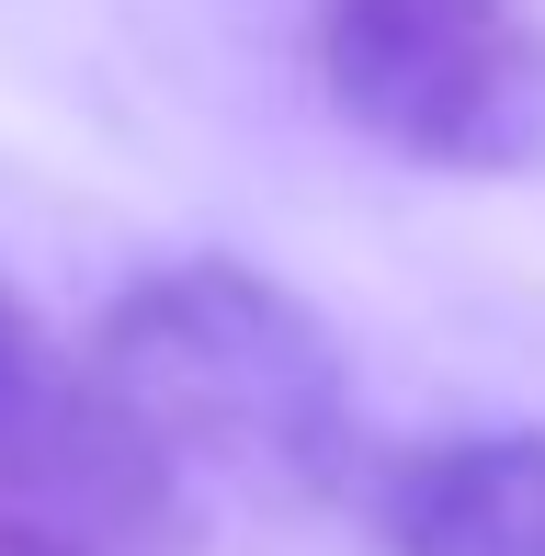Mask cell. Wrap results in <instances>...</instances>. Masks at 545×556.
Masks as SVG:
<instances>
[{
	"instance_id": "1",
	"label": "cell",
	"mask_w": 545,
	"mask_h": 556,
	"mask_svg": "<svg viewBox=\"0 0 545 556\" xmlns=\"http://www.w3.org/2000/svg\"><path fill=\"white\" fill-rule=\"evenodd\" d=\"M91 375L170 466L251 477L284 500H353L376 489L386 443L364 432L341 330L239 250H182L148 262L103 318H91Z\"/></svg>"
},
{
	"instance_id": "2",
	"label": "cell",
	"mask_w": 545,
	"mask_h": 556,
	"mask_svg": "<svg viewBox=\"0 0 545 556\" xmlns=\"http://www.w3.org/2000/svg\"><path fill=\"white\" fill-rule=\"evenodd\" d=\"M307 80L364 148L455 182L545 170V23L534 0H318Z\"/></svg>"
},
{
	"instance_id": "3",
	"label": "cell",
	"mask_w": 545,
	"mask_h": 556,
	"mask_svg": "<svg viewBox=\"0 0 545 556\" xmlns=\"http://www.w3.org/2000/svg\"><path fill=\"white\" fill-rule=\"evenodd\" d=\"M0 500L58 522L68 545H170L182 534V466L114 409L91 352H68L0 273Z\"/></svg>"
},
{
	"instance_id": "4",
	"label": "cell",
	"mask_w": 545,
	"mask_h": 556,
	"mask_svg": "<svg viewBox=\"0 0 545 556\" xmlns=\"http://www.w3.org/2000/svg\"><path fill=\"white\" fill-rule=\"evenodd\" d=\"M364 522L386 556H545V432L489 420V432L386 443Z\"/></svg>"
},
{
	"instance_id": "5",
	"label": "cell",
	"mask_w": 545,
	"mask_h": 556,
	"mask_svg": "<svg viewBox=\"0 0 545 556\" xmlns=\"http://www.w3.org/2000/svg\"><path fill=\"white\" fill-rule=\"evenodd\" d=\"M0 556H91V545H68L58 522H35V511H12V500H0Z\"/></svg>"
}]
</instances>
